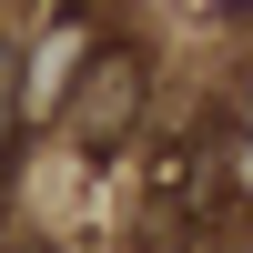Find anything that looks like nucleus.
Listing matches in <instances>:
<instances>
[{
    "instance_id": "1",
    "label": "nucleus",
    "mask_w": 253,
    "mask_h": 253,
    "mask_svg": "<svg viewBox=\"0 0 253 253\" xmlns=\"http://www.w3.org/2000/svg\"><path fill=\"white\" fill-rule=\"evenodd\" d=\"M0 152H10V51H0Z\"/></svg>"
}]
</instances>
